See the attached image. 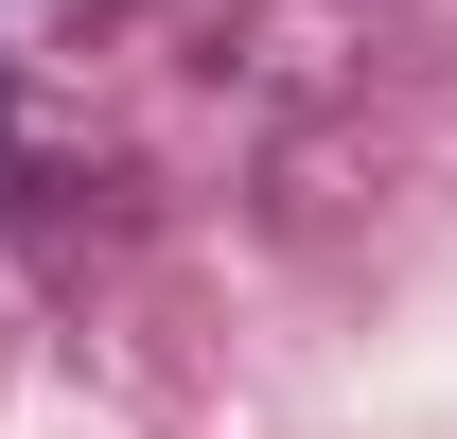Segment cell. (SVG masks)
<instances>
[{
	"mask_svg": "<svg viewBox=\"0 0 457 439\" xmlns=\"http://www.w3.org/2000/svg\"><path fill=\"white\" fill-rule=\"evenodd\" d=\"M0 141H18V106H0Z\"/></svg>",
	"mask_w": 457,
	"mask_h": 439,
	"instance_id": "cell-1",
	"label": "cell"
}]
</instances>
